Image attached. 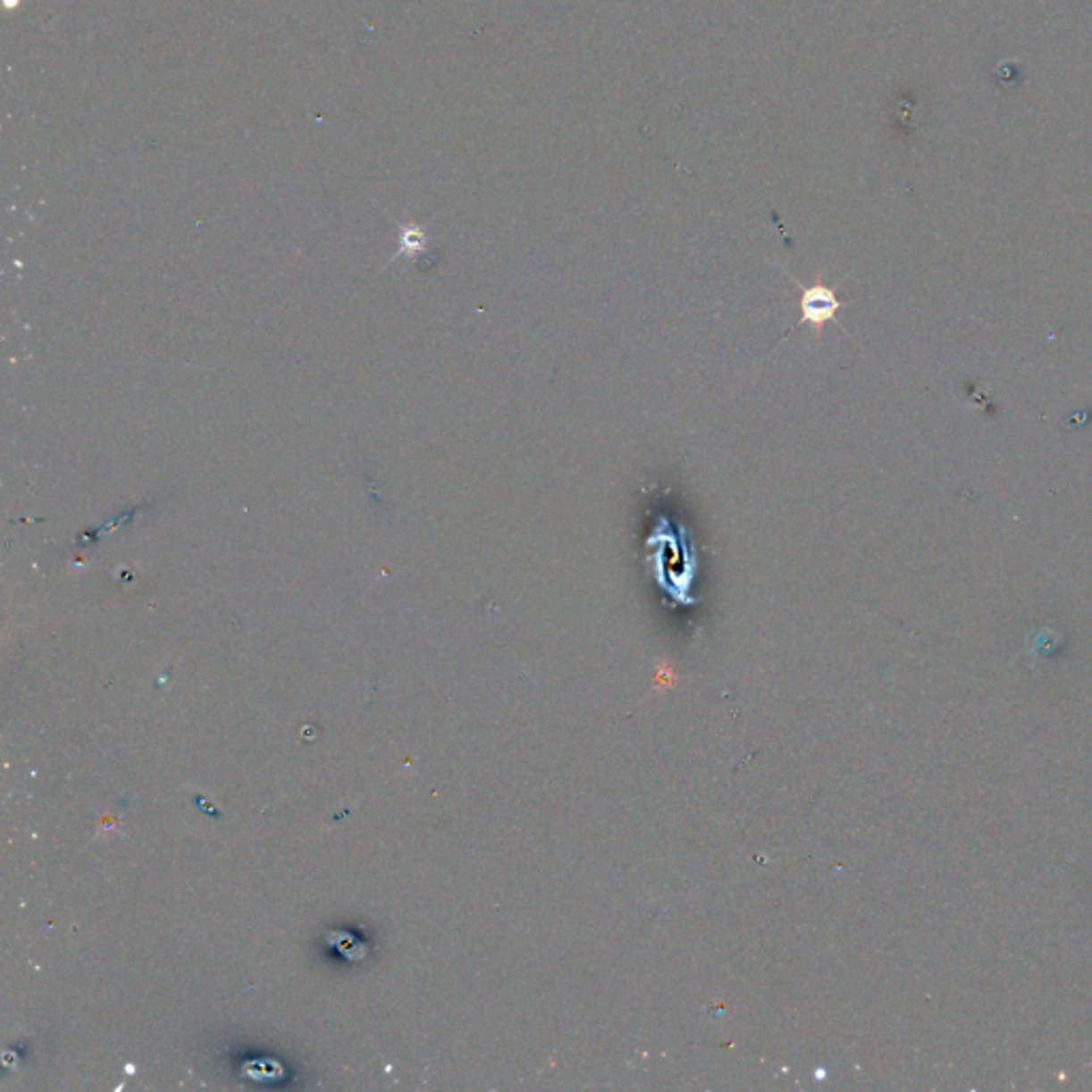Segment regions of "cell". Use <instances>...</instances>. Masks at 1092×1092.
<instances>
[{"label": "cell", "instance_id": "1", "mask_svg": "<svg viewBox=\"0 0 1092 1092\" xmlns=\"http://www.w3.org/2000/svg\"><path fill=\"white\" fill-rule=\"evenodd\" d=\"M794 284L802 290L801 318H798L796 327L811 324L815 331V338H819L824 333L826 324L836 321V312L843 307V301L836 297V290L821 280V275H818V280L811 286H802L798 280H794Z\"/></svg>", "mask_w": 1092, "mask_h": 1092}]
</instances>
